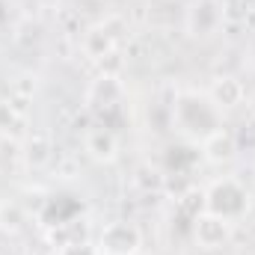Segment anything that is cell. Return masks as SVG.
<instances>
[{"mask_svg": "<svg viewBox=\"0 0 255 255\" xmlns=\"http://www.w3.org/2000/svg\"><path fill=\"white\" fill-rule=\"evenodd\" d=\"M193 235H196V244L202 250H220L223 244H229L232 238V223L217 217V214H199L196 217V226H193Z\"/></svg>", "mask_w": 255, "mask_h": 255, "instance_id": "obj_4", "label": "cell"}, {"mask_svg": "<svg viewBox=\"0 0 255 255\" xmlns=\"http://www.w3.org/2000/svg\"><path fill=\"white\" fill-rule=\"evenodd\" d=\"M208 95H211V101H214L220 110H229V107H238V104H244V95H247V89H244V83H241L238 77H217Z\"/></svg>", "mask_w": 255, "mask_h": 255, "instance_id": "obj_7", "label": "cell"}, {"mask_svg": "<svg viewBox=\"0 0 255 255\" xmlns=\"http://www.w3.org/2000/svg\"><path fill=\"white\" fill-rule=\"evenodd\" d=\"M205 211L235 223L250 211V190L235 178H220L205 193Z\"/></svg>", "mask_w": 255, "mask_h": 255, "instance_id": "obj_2", "label": "cell"}, {"mask_svg": "<svg viewBox=\"0 0 255 255\" xmlns=\"http://www.w3.org/2000/svg\"><path fill=\"white\" fill-rule=\"evenodd\" d=\"M60 255H101V250L89 241H74V244H65Z\"/></svg>", "mask_w": 255, "mask_h": 255, "instance_id": "obj_12", "label": "cell"}, {"mask_svg": "<svg viewBox=\"0 0 255 255\" xmlns=\"http://www.w3.org/2000/svg\"><path fill=\"white\" fill-rule=\"evenodd\" d=\"M223 110L211 101V95H202L196 89L178 92L175 104H172V119L184 136H190L193 142H205L211 133H217L223 128Z\"/></svg>", "mask_w": 255, "mask_h": 255, "instance_id": "obj_1", "label": "cell"}, {"mask_svg": "<svg viewBox=\"0 0 255 255\" xmlns=\"http://www.w3.org/2000/svg\"><path fill=\"white\" fill-rule=\"evenodd\" d=\"M113 33L107 30V27H95V30H89L86 36H83V51L89 54V57H95V60H104V57H110L113 54Z\"/></svg>", "mask_w": 255, "mask_h": 255, "instance_id": "obj_10", "label": "cell"}, {"mask_svg": "<svg viewBox=\"0 0 255 255\" xmlns=\"http://www.w3.org/2000/svg\"><path fill=\"white\" fill-rule=\"evenodd\" d=\"M0 220H3V226L12 229V232H18V229L24 226V214H21L18 205H3V208H0Z\"/></svg>", "mask_w": 255, "mask_h": 255, "instance_id": "obj_11", "label": "cell"}, {"mask_svg": "<svg viewBox=\"0 0 255 255\" xmlns=\"http://www.w3.org/2000/svg\"><path fill=\"white\" fill-rule=\"evenodd\" d=\"M139 247H142V235L133 223H110L98 241L101 255H133Z\"/></svg>", "mask_w": 255, "mask_h": 255, "instance_id": "obj_3", "label": "cell"}, {"mask_svg": "<svg viewBox=\"0 0 255 255\" xmlns=\"http://www.w3.org/2000/svg\"><path fill=\"white\" fill-rule=\"evenodd\" d=\"M122 83H119V77H113V74H104V77H98L92 86H89V104H95V107H113V104H119L122 101Z\"/></svg>", "mask_w": 255, "mask_h": 255, "instance_id": "obj_8", "label": "cell"}, {"mask_svg": "<svg viewBox=\"0 0 255 255\" xmlns=\"http://www.w3.org/2000/svg\"><path fill=\"white\" fill-rule=\"evenodd\" d=\"M223 24V9L214 0H196L187 12V30L193 36H211Z\"/></svg>", "mask_w": 255, "mask_h": 255, "instance_id": "obj_5", "label": "cell"}, {"mask_svg": "<svg viewBox=\"0 0 255 255\" xmlns=\"http://www.w3.org/2000/svg\"><path fill=\"white\" fill-rule=\"evenodd\" d=\"M83 148L92 160H101V163H110L116 160L119 154V139L110 128H92L86 130V139H83Z\"/></svg>", "mask_w": 255, "mask_h": 255, "instance_id": "obj_6", "label": "cell"}, {"mask_svg": "<svg viewBox=\"0 0 255 255\" xmlns=\"http://www.w3.org/2000/svg\"><path fill=\"white\" fill-rule=\"evenodd\" d=\"M202 151H205V157L208 160H214V163H223V160H232L235 157V151H238V142H235V136L229 133V130H217V133H211L205 142H202Z\"/></svg>", "mask_w": 255, "mask_h": 255, "instance_id": "obj_9", "label": "cell"}]
</instances>
